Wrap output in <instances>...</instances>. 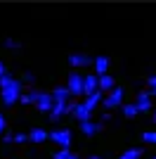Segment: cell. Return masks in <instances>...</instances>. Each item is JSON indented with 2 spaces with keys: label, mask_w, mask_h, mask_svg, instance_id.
Masks as SVG:
<instances>
[{
  "label": "cell",
  "mask_w": 156,
  "mask_h": 159,
  "mask_svg": "<svg viewBox=\"0 0 156 159\" xmlns=\"http://www.w3.org/2000/svg\"><path fill=\"white\" fill-rule=\"evenodd\" d=\"M52 98H54V109L50 112V119H52V121H57L59 116H64V114H71V112H73L76 102H69L71 93H69V88H66V86H57L54 90H52Z\"/></svg>",
  "instance_id": "obj_1"
},
{
  "label": "cell",
  "mask_w": 156,
  "mask_h": 159,
  "mask_svg": "<svg viewBox=\"0 0 156 159\" xmlns=\"http://www.w3.org/2000/svg\"><path fill=\"white\" fill-rule=\"evenodd\" d=\"M83 83H85V76H83V74H78V71H71V74H69V79H66V88H69L71 98H85Z\"/></svg>",
  "instance_id": "obj_2"
},
{
  "label": "cell",
  "mask_w": 156,
  "mask_h": 159,
  "mask_svg": "<svg viewBox=\"0 0 156 159\" xmlns=\"http://www.w3.org/2000/svg\"><path fill=\"white\" fill-rule=\"evenodd\" d=\"M0 95H2V105H7V107H12V105H17L19 102V98L24 93H21V81L17 79L12 83L10 88H5V90H0Z\"/></svg>",
  "instance_id": "obj_3"
},
{
  "label": "cell",
  "mask_w": 156,
  "mask_h": 159,
  "mask_svg": "<svg viewBox=\"0 0 156 159\" xmlns=\"http://www.w3.org/2000/svg\"><path fill=\"white\" fill-rule=\"evenodd\" d=\"M71 131L69 128H54V131H50V140L52 143H57L59 150H71Z\"/></svg>",
  "instance_id": "obj_4"
},
{
  "label": "cell",
  "mask_w": 156,
  "mask_h": 159,
  "mask_svg": "<svg viewBox=\"0 0 156 159\" xmlns=\"http://www.w3.org/2000/svg\"><path fill=\"white\" fill-rule=\"evenodd\" d=\"M102 105H104V109H116V107H123V105H125V102H123V88L116 86L109 95H106V98H104Z\"/></svg>",
  "instance_id": "obj_5"
},
{
  "label": "cell",
  "mask_w": 156,
  "mask_h": 159,
  "mask_svg": "<svg viewBox=\"0 0 156 159\" xmlns=\"http://www.w3.org/2000/svg\"><path fill=\"white\" fill-rule=\"evenodd\" d=\"M36 109L38 112H45V114H50L52 109H54V98H52V93H45V90H40L38 93V98H36Z\"/></svg>",
  "instance_id": "obj_6"
},
{
  "label": "cell",
  "mask_w": 156,
  "mask_h": 159,
  "mask_svg": "<svg viewBox=\"0 0 156 159\" xmlns=\"http://www.w3.org/2000/svg\"><path fill=\"white\" fill-rule=\"evenodd\" d=\"M135 105H137V109L140 112H151L154 109V95L149 93V90H140L137 93V98H135Z\"/></svg>",
  "instance_id": "obj_7"
},
{
  "label": "cell",
  "mask_w": 156,
  "mask_h": 159,
  "mask_svg": "<svg viewBox=\"0 0 156 159\" xmlns=\"http://www.w3.org/2000/svg\"><path fill=\"white\" fill-rule=\"evenodd\" d=\"M99 90V76L95 71L92 74H85V83H83V93L85 98H90V95H95Z\"/></svg>",
  "instance_id": "obj_8"
},
{
  "label": "cell",
  "mask_w": 156,
  "mask_h": 159,
  "mask_svg": "<svg viewBox=\"0 0 156 159\" xmlns=\"http://www.w3.org/2000/svg\"><path fill=\"white\" fill-rule=\"evenodd\" d=\"M69 64L80 69V66H90V64H95V60H92V57H88L85 52H71V55H69Z\"/></svg>",
  "instance_id": "obj_9"
},
{
  "label": "cell",
  "mask_w": 156,
  "mask_h": 159,
  "mask_svg": "<svg viewBox=\"0 0 156 159\" xmlns=\"http://www.w3.org/2000/svg\"><path fill=\"white\" fill-rule=\"evenodd\" d=\"M92 69H95V74H97V76H106V74H109V57H106V55H97V57H95Z\"/></svg>",
  "instance_id": "obj_10"
},
{
  "label": "cell",
  "mask_w": 156,
  "mask_h": 159,
  "mask_svg": "<svg viewBox=\"0 0 156 159\" xmlns=\"http://www.w3.org/2000/svg\"><path fill=\"white\" fill-rule=\"evenodd\" d=\"M104 128V124H97V121H83V124H80V133H83V135H88V138H92V135H97L99 131H102Z\"/></svg>",
  "instance_id": "obj_11"
},
{
  "label": "cell",
  "mask_w": 156,
  "mask_h": 159,
  "mask_svg": "<svg viewBox=\"0 0 156 159\" xmlns=\"http://www.w3.org/2000/svg\"><path fill=\"white\" fill-rule=\"evenodd\" d=\"M71 114H73V119H78L80 124H83V121H90V116H92V112L85 107V102H76V107H73Z\"/></svg>",
  "instance_id": "obj_12"
},
{
  "label": "cell",
  "mask_w": 156,
  "mask_h": 159,
  "mask_svg": "<svg viewBox=\"0 0 156 159\" xmlns=\"http://www.w3.org/2000/svg\"><path fill=\"white\" fill-rule=\"evenodd\" d=\"M45 140H50V133H47L45 128L36 126V128L28 131V143H45Z\"/></svg>",
  "instance_id": "obj_13"
},
{
  "label": "cell",
  "mask_w": 156,
  "mask_h": 159,
  "mask_svg": "<svg viewBox=\"0 0 156 159\" xmlns=\"http://www.w3.org/2000/svg\"><path fill=\"white\" fill-rule=\"evenodd\" d=\"M104 98H106V95H104L102 90H97L95 95H90V98H85L83 102H85V107H88L90 112H95V109H97V105H102V102H104Z\"/></svg>",
  "instance_id": "obj_14"
},
{
  "label": "cell",
  "mask_w": 156,
  "mask_h": 159,
  "mask_svg": "<svg viewBox=\"0 0 156 159\" xmlns=\"http://www.w3.org/2000/svg\"><path fill=\"white\" fill-rule=\"evenodd\" d=\"M114 88H116V81H114V76H111V74H106V76H99V90H102V93L109 95Z\"/></svg>",
  "instance_id": "obj_15"
},
{
  "label": "cell",
  "mask_w": 156,
  "mask_h": 159,
  "mask_svg": "<svg viewBox=\"0 0 156 159\" xmlns=\"http://www.w3.org/2000/svg\"><path fill=\"white\" fill-rule=\"evenodd\" d=\"M140 157H142V147H128L121 152L118 159H140Z\"/></svg>",
  "instance_id": "obj_16"
},
{
  "label": "cell",
  "mask_w": 156,
  "mask_h": 159,
  "mask_svg": "<svg viewBox=\"0 0 156 159\" xmlns=\"http://www.w3.org/2000/svg\"><path fill=\"white\" fill-rule=\"evenodd\" d=\"M121 112H123L125 119H135L137 114H140V109H137V105L132 102V105H123V107H121Z\"/></svg>",
  "instance_id": "obj_17"
},
{
  "label": "cell",
  "mask_w": 156,
  "mask_h": 159,
  "mask_svg": "<svg viewBox=\"0 0 156 159\" xmlns=\"http://www.w3.org/2000/svg\"><path fill=\"white\" fill-rule=\"evenodd\" d=\"M52 159H78V154L73 150H57L52 154Z\"/></svg>",
  "instance_id": "obj_18"
},
{
  "label": "cell",
  "mask_w": 156,
  "mask_h": 159,
  "mask_svg": "<svg viewBox=\"0 0 156 159\" xmlns=\"http://www.w3.org/2000/svg\"><path fill=\"white\" fill-rule=\"evenodd\" d=\"M14 81H17V79H14V76H10V74H5V76H0V90H5V88H10V86L14 83Z\"/></svg>",
  "instance_id": "obj_19"
},
{
  "label": "cell",
  "mask_w": 156,
  "mask_h": 159,
  "mask_svg": "<svg viewBox=\"0 0 156 159\" xmlns=\"http://www.w3.org/2000/svg\"><path fill=\"white\" fill-rule=\"evenodd\" d=\"M5 48H10L12 52H17V50H21V43L14 40V38H5Z\"/></svg>",
  "instance_id": "obj_20"
},
{
  "label": "cell",
  "mask_w": 156,
  "mask_h": 159,
  "mask_svg": "<svg viewBox=\"0 0 156 159\" xmlns=\"http://www.w3.org/2000/svg\"><path fill=\"white\" fill-rule=\"evenodd\" d=\"M142 140H144V143H154V145H156V131H144L142 133Z\"/></svg>",
  "instance_id": "obj_21"
},
{
  "label": "cell",
  "mask_w": 156,
  "mask_h": 159,
  "mask_svg": "<svg viewBox=\"0 0 156 159\" xmlns=\"http://www.w3.org/2000/svg\"><path fill=\"white\" fill-rule=\"evenodd\" d=\"M147 86H149L147 90H149V93H151V95L156 98V74H154V76H149V81H147Z\"/></svg>",
  "instance_id": "obj_22"
},
{
  "label": "cell",
  "mask_w": 156,
  "mask_h": 159,
  "mask_svg": "<svg viewBox=\"0 0 156 159\" xmlns=\"http://www.w3.org/2000/svg\"><path fill=\"white\" fill-rule=\"evenodd\" d=\"M14 143H28V133H14Z\"/></svg>",
  "instance_id": "obj_23"
},
{
  "label": "cell",
  "mask_w": 156,
  "mask_h": 159,
  "mask_svg": "<svg viewBox=\"0 0 156 159\" xmlns=\"http://www.w3.org/2000/svg\"><path fill=\"white\" fill-rule=\"evenodd\" d=\"M7 133V119L2 116V112H0V135H5Z\"/></svg>",
  "instance_id": "obj_24"
},
{
  "label": "cell",
  "mask_w": 156,
  "mask_h": 159,
  "mask_svg": "<svg viewBox=\"0 0 156 159\" xmlns=\"http://www.w3.org/2000/svg\"><path fill=\"white\" fill-rule=\"evenodd\" d=\"M19 102H21V105H33V98H31V93H24V95L19 98Z\"/></svg>",
  "instance_id": "obj_25"
},
{
  "label": "cell",
  "mask_w": 156,
  "mask_h": 159,
  "mask_svg": "<svg viewBox=\"0 0 156 159\" xmlns=\"http://www.w3.org/2000/svg\"><path fill=\"white\" fill-rule=\"evenodd\" d=\"M24 83H28V86H33V83H36V76H33L31 71H26V74H24Z\"/></svg>",
  "instance_id": "obj_26"
},
{
  "label": "cell",
  "mask_w": 156,
  "mask_h": 159,
  "mask_svg": "<svg viewBox=\"0 0 156 159\" xmlns=\"http://www.w3.org/2000/svg\"><path fill=\"white\" fill-rule=\"evenodd\" d=\"M2 143H14V133H10V131H7L5 135H2Z\"/></svg>",
  "instance_id": "obj_27"
},
{
  "label": "cell",
  "mask_w": 156,
  "mask_h": 159,
  "mask_svg": "<svg viewBox=\"0 0 156 159\" xmlns=\"http://www.w3.org/2000/svg\"><path fill=\"white\" fill-rule=\"evenodd\" d=\"M5 74H7V71H5V64L0 62V76H5Z\"/></svg>",
  "instance_id": "obj_28"
},
{
  "label": "cell",
  "mask_w": 156,
  "mask_h": 159,
  "mask_svg": "<svg viewBox=\"0 0 156 159\" xmlns=\"http://www.w3.org/2000/svg\"><path fill=\"white\" fill-rule=\"evenodd\" d=\"M88 159H102V157H99V154H90Z\"/></svg>",
  "instance_id": "obj_29"
},
{
  "label": "cell",
  "mask_w": 156,
  "mask_h": 159,
  "mask_svg": "<svg viewBox=\"0 0 156 159\" xmlns=\"http://www.w3.org/2000/svg\"><path fill=\"white\" fill-rule=\"evenodd\" d=\"M154 121H156V107H154Z\"/></svg>",
  "instance_id": "obj_30"
},
{
  "label": "cell",
  "mask_w": 156,
  "mask_h": 159,
  "mask_svg": "<svg viewBox=\"0 0 156 159\" xmlns=\"http://www.w3.org/2000/svg\"><path fill=\"white\" fill-rule=\"evenodd\" d=\"M154 159H156V157H154Z\"/></svg>",
  "instance_id": "obj_31"
}]
</instances>
